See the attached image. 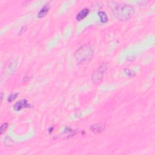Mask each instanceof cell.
Masks as SVG:
<instances>
[{"label":"cell","instance_id":"cell-1","mask_svg":"<svg viewBox=\"0 0 155 155\" xmlns=\"http://www.w3.org/2000/svg\"><path fill=\"white\" fill-rule=\"evenodd\" d=\"M112 10L115 17L121 21L130 19L134 13V9L132 6L125 4H116L113 6Z\"/></svg>","mask_w":155,"mask_h":155},{"label":"cell","instance_id":"cell-4","mask_svg":"<svg viewBox=\"0 0 155 155\" xmlns=\"http://www.w3.org/2000/svg\"><path fill=\"white\" fill-rule=\"evenodd\" d=\"M30 104H28V102L26 99H23L18 101L14 105V109L16 111H19L24 108L30 107Z\"/></svg>","mask_w":155,"mask_h":155},{"label":"cell","instance_id":"cell-11","mask_svg":"<svg viewBox=\"0 0 155 155\" xmlns=\"http://www.w3.org/2000/svg\"><path fill=\"white\" fill-rule=\"evenodd\" d=\"M124 72L128 76H130V77H133V76H134L135 75L134 73L133 72H132L131 70L128 69H124Z\"/></svg>","mask_w":155,"mask_h":155},{"label":"cell","instance_id":"cell-5","mask_svg":"<svg viewBox=\"0 0 155 155\" xmlns=\"http://www.w3.org/2000/svg\"><path fill=\"white\" fill-rule=\"evenodd\" d=\"M105 128V125L104 124H95L90 127V129L92 132L95 133H98L104 130V129Z\"/></svg>","mask_w":155,"mask_h":155},{"label":"cell","instance_id":"cell-7","mask_svg":"<svg viewBox=\"0 0 155 155\" xmlns=\"http://www.w3.org/2000/svg\"><path fill=\"white\" fill-rule=\"evenodd\" d=\"M89 13V10L87 8H84L81 10L76 15V19L78 21H81L84 18H86Z\"/></svg>","mask_w":155,"mask_h":155},{"label":"cell","instance_id":"cell-9","mask_svg":"<svg viewBox=\"0 0 155 155\" xmlns=\"http://www.w3.org/2000/svg\"><path fill=\"white\" fill-rule=\"evenodd\" d=\"M4 144L8 147H10V146H12L13 144H14V142H13L12 139L10 138L5 137V140H4Z\"/></svg>","mask_w":155,"mask_h":155},{"label":"cell","instance_id":"cell-10","mask_svg":"<svg viewBox=\"0 0 155 155\" xmlns=\"http://www.w3.org/2000/svg\"><path fill=\"white\" fill-rule=\"evenodd\" d=\"M17 95H18V93H13V94L10 95L9 96L8 99V101H9V102H12V101H14L16 99Z\"/></svg>","mask_w":155,"mask_h":155},{"label":"cell","instance_id":"cell-8","mask_svg":"<svg viewBox=\"0 0 155 155\" xmlns=\"http://www.w3.org/2000/svg\"><path fill=\"white\" fill-rule=\"evenodd\" d=\"M98 15L101 18V21L103 23H105L107 21L108 17L106 13L103 11H100L98 12Z\"/></svg>","mask_w":155,"mask_h":155},{"label":"cell","instance_id":"cell-3","mask_svg":"<svg viewBox=\"0 0 155 155\" xmlns=\"http://www.w3.org/2000/svg\"><path fill=\"white\" fill-rule=\"evenodd\" d=\"M106 69V66L104 64H103V65L100 66L95 71L92 75V81L94 84H97L101 82L102 80L103 75H104Z\"/></svg>","mask_w":155,"mask_h":155},{"label":"cell","instance_id":"cell-12","mask_svg":"<svg viewBox=\"0 0 155 155\" xmlns=\"http://www.w3.org/2000/svg\"><path fill=\"white\" fill-rule=\"evenodd\" d=\"M8 127V123H4L1 126V128H0V133L3 134L4 131L6 130V129Z\"/></svg>","mask_w":155,"mask_h":155},{"label":"cell","instance_id":"cell-2","mask_svg":"<svg viewBox=\"0 0 155 155\" xmlns=\"http://www.w3.org/2000/svg\"><path fill=\"white\" fill-rule=\"evenodd\" d=\"M94 53V48L90 44H86L78 49L75 53L76 62L82 64L92 59Z\"/></svg>","mask_w":155,"mask_h":155},{"label":"cell","instance_id":"cell-6","mask_svg":"<svg viewBox=\"0 0 155 155\" xmlns=\"http://www.w3.org/2000/svg\"><path fill=\"white\" fill-rule=\"evenodd\" d=\"M49 9H50V4H45L41 8L40 11L38 12V17L40 18H43L44 16H46L48 13V12L49 11Z\"/></svg>","mask_w":155,"mask_h":155}]
</instances>
